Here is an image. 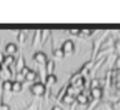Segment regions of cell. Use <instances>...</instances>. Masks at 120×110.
I'll use <instances>...</instances> for the list:
<instances>
[{"label":"cell","mask_w":120,"mask_h":110,"mask_svg":"<svg viewBox=\"0 0 120 110\" xmlns=\"http://www.w3.org/2000/svg\"><path fill=\"white\" fill-rule=\"evenodd\" d=\"M46 73L47 75H53L54 70H55V63L53 59H48V62L46 63Z\"/></svg>","instance_id":"cell-8"},{"label":"cell","mask_w":120,"mask_h":110,"mask_svg":"<svg viewBox=\"0 0 120 110\" xmlns=\"http://www.w3.org/2000/svg\"><path fill=\"white\" fill-rule=\"evenodd\" d=\"M75 102H77L78 104H80V105H85V104L88 103V97H87L85 94L80 92V94H78V96L75 97Z\"/></svg>","instance_id":"cell-7"},{"label":"cell","mask_w":120,"mask_h":110,"mask_svg":"<svg viewBox=\"0 0 120 110\" xmlns=\"http://www.w3.org/2000/svg\"><path fill=\"white\" fill-rule=\"evenodd\" d=\"M114 108H115V109H118V108H120V101L115 103V105H114Z\"/></svg>","instance_id":"cell-27"},{"label":"cell","mask_w":120,"mask_h":110,"mask_svg":"<svg viewBox=\"0 0 120 110\" xmlns=\"http://www.w3.org/2000/svg\"><path fill=\"white\" fill-rule=\"evenodd\" d=\"M53 57L59 58V59H61V58H64V57H65V53H64V51L61 50V47H59V49H54V50H53Z\"/></svg>","instance_id":"cell-14"},{"label":"cell","mask_w":120,"mask_h":110,"mask_svg":"<svg viewBox=\"0 0 120 110\" xmlns=\"http://www.w3.org/2000/svg\"><path fill=\"white\" fill-rule=\"evenodd\" d=\"M91 89H94V88H99V85H100V81L98 79V78H93L92 81H91Z\"/></svg>","instance_id":"cell-19"},{"label":"cell","mask_w":120,"mask_h":110,"mask_svg":"<svg viewBox=\"0 0 120 110\" xmlns=\"http://www.w3.org/2000/svg\"><path fill=\"white\" fill-rule=\"evenodd\" d=\"M30 91H31L32 95L38 96V97H41V96H44L45 92H46V85H45L42 82L33 83V84L30 86Z\"/></svg>","instance_id":"cell-1"},{"label":"cell","mask_w":120,"mask_h":110,"mask_svg":"<svg viewBox=\"0 0 120 110\" xmlns=\"http://www.w3.org/2000/svg\"><path fill=\"white\" fill-rule=\"evenodd\" d=\"M61 50L64 51L65 56H70V54H72L74 51H75V44L73 40L68 39V40H65L61 45Z\"/></svg>","instance_id":"cell-2"},{"label":"cell","mask_w":120,"mask_h":110,"mask_svg":"<svg viewBox=\"0 0 120 110\" xmlns=\"http://www.w3.org/2000/svg\"><path fill=\"white\" fill-rule=\"evenodd\" d=\"M91 97L94 99V101H99L101 97H102V94H104V91H102V89L99 86V88H94V89H91Z\"/></svg>","instance_id":"cell-5"},{"label":"cell","mask_w":120,"mask_h":110,"mask_svg":"<svg viewBox=\"0 0 120 110\" xmlns=\"http://www.w3.org/2000/svg\"><path fill=\"white\" fill-rule=\"evenodd\" d=\"M80 34H84V36H92V34H93V31L82 30V31H80Z\"/></svg>","instance_id":"cell-22"},{"label":"cell","mask_w":120,"mask_h":110,"mask_svg":"<svg viewBox=\"0 0 120 110\" xmlns=\"http://www.w3.org/2000/svg\"><path fill=\"white\" fill-rule=\"evenodd\" d=\"M21 90H22V83L21 82H18V81L12 82V91L13 92H20Z\"/></svg>","instance_id":"cell-12"},{"label":"cell","mask_w":120,"mask_h":110,"mask_svg":"<svg viewBox=\"0 0 120 110\" xmlns=\"http://www.w3.org/2000/svg\"><path fill=\"white\" fill-rule=\"evenodd\" d=\"M115 65H116L118 68H120V57H119V58L116 59V64H115Z\"/></svg>","instance_id":"cell-28"},{"label":"cell","mask_w":120,"mask_h":110,"mask_svg":"<svg viewBox=\"0 0 120 110\" xmlns=\"http://www.w3.org/2000/svg\"><path fill=\"white\" fill-rule=\"evenodd\" d=\"M47 77H46V79H45V85H47V86H53L55 83H56V81H58V78H56V76L53 73V75H46Z\"/></svg>","instance_id":"cell-9"},{"label":"cell","mask_w":120,"mask_h":110,"mask_svg":"<svg viewBox=\"0 0 120 110\" xmlns=\"http://www.w3.org/2000/svg\"><path fill=\"white\" fill-rule=\"evenodd\" d=\"M4 61H5V54L0 51V66L4 65Z\"/></svg>","instance_id":"cell-23"},{"label":"cell","mask_w":120,"mask_h":110,"mask_svg":"<svg viewBox=\"0 0 120 110\" xmlns=\"http://www.w3.org/2000/svg\"><path fill=\"white\" fill-rule=\"evenodd\" d=\"M0 110H11V106L8 104H3L1 108H0Z\"/></svg>","instance_id":"cell-24"},{"label":"cell","mask_w":120,"mask_h":110,"mask_svg":"<svg viewBox=\"0 0 120 110\" xmlns=\"http://www.w3.org/2000/svg\"><path fill=\"white\" fill-rule=\"evenodd\" d=\"M15 62V57L14 56H7V54H6V56H5V61H4V65L3 66H11L13 63Z\"/></svg>","instance_id":"cell-13"},{"label":"cell","mask_w":120,"mask_h":110,"mask_svg":"<svg viewBox=\"0 0 120 110\" xmlns=\"http://www.w3.org/2000/svg\"><path fill=\"white\" fill-rule=\"evenodd\" d=\"M4 71L6 72L7 77H12V76H13V72H12V70H11L8 66H4Z\"/></svg>","instance_id":"cell-20"},{"label":"cell","mask_w":120,"mask_h":110,"mask_svg":"<svg viewBox=\"0 0 120 110\" xmlns=\"http://www.w3.org/2000/svg\"><path fill=\"white\" fill-rule=\"evenodd\" d=\"M37 78H38V73H37L34 70H30V72L25 76V81H26V82H31V83L34 82Z\"/></svg>","instance_id":"cell-11"},{"label":"cell","mask_w":120,"mask_h":110,"mask_svg":"<svg viewBox=\"0 0 120 110\" xmlns=\"http://www.w3.org/2000/svg\"><path fill=\"white\" fill-rule=\"evenodd\" d=\"M0 71H3V68L1 66H0Z\"/></svg>","instance_id":"cell-30"},{"label":"cell","mask_w":120,"mask_h":110,"mask_svg":"<svg viewBox=\"0 0 120 110\" xmlns=\"http://www.w3.org/2000/svg\"><path fill=\"white\" fill-rule=\"evenodd\" d=\"M39 44H41V31H40V30H37V31L34 32V38H33L32 46L35 47V46H38Z\"/></svg>","instance_id":"cell-10"},{"label":"cell","mask_w":120,"mask_h":110,"mask_svg":"<svg viewBox=\"0 0 120 110\" xmlns=\"http://www.w3.org/2000/svg\"><path fill=\"white\" fill-rule=\"evenodd\" d=\"M63 103H65V104H72L74 101H75V97L74 96H72V95H67V94H65V96L63 97Z\"/></svg>","instance_id":"cell-15"},{"label":"cell","mask_w":120,"mask_h":110,"mask_svg":"<svg viewBox=\"0 0 120 110\" xmlns=\"http://www.w3.org/2000/svg\"><path fill=\"white\" fill-rule=\"evenodd\" d=\"M51 110H61V108H60L59 105H54V106H53Z\"/></svg>","instance_id":"cell-26"},{"label":"cell","mask_w":120,"mask_h":110,"mask_svg":"<svg viewBox=\"0 0 120 110\" xmlns=\"http://www.w3.org/2000/svg\"><path fill=\"white\" fill-rule=\"evenodd\" d=\"M1 98H3V96H1V90H0V108H1V105H3V103H1Z\"/></svg>","instance_id":"cell-29"},{"label":"cell","mask_w":120,"mask_h":110,"mask_svg":"<svg viewBox=\"0 0 120 110\" xmlns=\"http://www.w3.org/2000/svg\"><path fill=\"white\" fill-rule=\"evenodd\" d=\"M70 33L73 34V36H80V31H79V30H77V31H75V30H71Z\"/></svg>","instance_id":"cell-25"},{"label":"cell","mask_w":120,"mask_h":110,"mask_svg":"<svg viewBox=\"0 0 120 110\" xmlns=\"http://www.w3.org/2000/svg\"><path fill=\"white\" fill-rule=\"evenodd\" d=\"M30 70H31V69H30L28 66H25V68H24V69H22V70H21V71H20L19 73H21V75H22V76L25 77V76H26V75H27V73L30 72Z\"/></svg>","instance_id":"cell-21"},{"label":"cell","mask_w":120,"mask_h":110,"mask_svg":"<svg viewBox=\"0 0 120 110\" xmlns=\"http://www.w3.org/2000/svg\"><path fill=\"white\" fill-rule=\"evenodd\" d=\"M33 59L37 64L39 65H46V63L48 62V57L47 54L42 51H37L34 54H33Z\"/></svg>","instance_id":"cell-3"},{"label":"cell","mask_w":120,"mask_h":110,"mask_svg":"<svg viewBox=\"0 0 120 110\" xmlns=\"http://www.w3.org/2000/svg\"><path fill=\"white\" fill-rule=\"evenodd\" d=\"M72 85H73L75 89H77V88H81V89H82V88L85 86V77H80V78H79L74 84H72Z\"/></svg>","instance_id":"cell-17"},{"label":"cell","mask_w":120,"mask_h":110,"mask_svg":"<svg viewBox=\"0 0 120 110\" xmlns=\"http://www.w3.org/2000/svg\"><path fill=\"white\" fill-rule=\"evenodd\" d=\"M26 34H27V32H26V31H20V32H19V34H18V43L24 44V43H25V40H26Z\"/></svg>","instance_id":"cell-18"},{"label":"cell","mask_w":120,"mask_h":110,"mask_svg":"<svg viewBox=\"0 0 120 110\" xmlns=\"http://www.w3.org/2000/svg\"><path fill=\"white\" fill-rule=\"evenodd\" d=\"M5 52L7 53V56H14L18 52V46L14 43H8L5 47Z\"/></svg>","instance_id":"cell-4"},{"label":"cell","mask_w":120,"mask_h":110,"mask_svg":"<svg viewBox=\"0 0 120 110\" xmlns=\"http://www.w3.org/2000/svg\"><path fill=\"white\" fill-rule=\"evenodd\" d=\"M25 66H26V64H25V58H24L22 54H20V57L18 58V61H17V63H15V71H17V73H19Z\"/></svg>","instance_id":"cell-6"},{"label":"cell","mask_w":120,"mask_h":110,"mask_svg":"<svg viewBox=\"0 0 120 110\" xmlns=\"http://www.w3.org/2000/svg\"><path fill=\"white\" fill-rule=\"evenodd\" d=\"M3 90L6 91V92L12 91V82H11L10 79H6V81L3 83Z\"/></svg>","instance_id":"cell-16"}]
</instances>
